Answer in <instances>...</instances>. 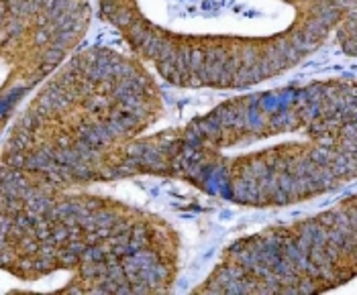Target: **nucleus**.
Masks as SVG:
<instances>
[{"mask_svg": "<svg viewBox=\"0 0 357 295\" xmlns=\"http://www.w3.org/2000/svg\"><path fill=\"white\" fill-rule=\"evenodd\" d=\"M160 177L243 208H286L357 180V78L288 83L220 102L119 151L102 182Z\"/></svg>", "mask_w": 357, "mask_h": 295, "instance_id": "obj_1", "label": "nucleus"}, {"mask_svg": "<svg viewBox=\"0 0 357 295\" xmlns=\"http://www.w3.org/2000/svg\"><path fill=\"white\" fill-rule=\"evenodd\" d=\"M180 250L176 228L155 212L2 171L0 265L21 281L63 275L54 294H169Z\"/></svg>", "mask_w": 357, "mask_h": 295, "instance_id": "obj_2", "label": "nucleus"}, {"mask_svg": "<svg viewBox=\"0 0 357 295\" xmlns=\"http://www.w3.org/2000/svg\"><path fill=\"white\" fill-rule=\"evenodd\" d=\"M164 114L158 78L135 54H74L4 129L0 171L57 188L100 184L109 161Z\"/></svg>", "mask_w": 357, "mask_h": 295, "instance_id": "obj_3", "label": "nucleus"}, {"mask_svg": "<svg viewBox=\"0 0 357 295\" xmlns=\"http://www.w3.org/2000/svg\"><path fill=\"white\" fill-rule=\"evenodd\" d=\"M98 8L125 43L167 39L131 45L158 76L211 45L227 17L225 39L198 88L225 90L235 25L231 90H245L284 76L321 49L357 10V0H98Z\"/></svg>", "mask_w": 357, "mask_h": 295, "instance_id": "obj_4", "label": "nucleus"}, {"mask_svg": "<svg viewBox=\"0 0 357 295\" xmlns=\"http://www.w3.org/2000/svg\"><path fill=\"white\" fill-rule=\"evenodd\" d=\"M357 277V191L233 241L194 294H325Z\"/></svg>", "mask_w": 357, "mask_h": 295, "instance_id": "obj_5", "label": "nucleus"}, {"mask_svg": "<svg viewBox=\"0 0 357 295\" xmlns=\"http://www.w3.org/2000/svg\"><path fill=\"white\" fill-rule=\"evenodd\" d=\"M90 21V0H2V129L74 55Z\"/></svg>", "mask_w": 357, "mask_h": 295, "instance_id": "obj_6", "label": "nucleus"}, {"mask_svg": "<svg viewBox=\"0 0 357 295\" xmlns=\"http://www.w3.org/2000/svg\"><path fill=\"white\" fill-rule=\"evenodd\" d=\"M335 35L343 54L357 57V10L345 17V21L337 27Z\"/></svg>", "mask_w": 357, "mask_h": 295, "instance_id": "obj_7", "label": "nucleus"}]
</instances>
